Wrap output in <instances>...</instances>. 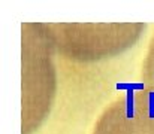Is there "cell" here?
<instances>
[{"label":"cell","mask_w":154,"mask_h":134,"mask_svg":"<svg viewBox=\"0 0 154 134\" xmlns=\"http://www.w3.org/2000/svg\"><path fill=\"white\" fill-rule=\"evenodd\" d=\"M126 116L129 119L135 118V91H127V97H126Z\"/></svg>","instance_id":"cell-1"},{"label":"cell","mask_w":154,"mask_h":134,"mask_svg":"<svg viewBox=\"0 0 154 134\" xmlns=\"http://www.w3.org/2000/svg\"><path fill=\"white\" fill-rule=\"evenodd\" d=\"M117 89H127V91H135V89H144L142 84H117L115 85Z\"/></svg>","instance_id":"cell-2"},{"label":"cell","mask_w":154,"mask_h":134,"mask_svg":"<svg viewBox=\"0 0 154 134\" xmlns=\"http://www.w3.org/2000/svg\"><path fill=\"white\" fill-rule=\"evenodd\" d=\"M148 116L154 119V91L148 92Z\"/></svg>","instance_id":"cell-3"}]
</instances>
